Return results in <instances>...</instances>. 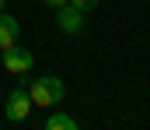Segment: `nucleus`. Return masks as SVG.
I'll use <instances>...</instances> for the list:
<instances>
[{"label": "nucleus", "instance_id": "obj_1", "mask_svg": "<svg viewBox=\"0 0 150 130\" xmlns=\"http://www.w3.org/2000/svg\"><path fill=\"white\" fill-rule=\"evenodd\" d=\"M28 95H32V106H45V109H52V106H59V102H63L67 88H63L59 78L45 74V78H35V81H32Z\"/></svg>", "mask_w": 150, "mask_h": 130}, {"label": "nucleus", "instance_id": "obj_2", "mask_svg": "<svg viewBox=\"0 0 150 130\" xmlns=\"http://www.w3.org/2000/svg\"><path fill=\"white\" fill-rule=\"evenodd\" d=\"M28 113H32V95H28V88H14V91L7 95V102H4V116H7L11 123H25Z\"/></svg>", "mask_w": 150, "mask_h": 130}, {"label": "nucleus", "instance_id": "obj_3", "mask_svg": "<svg viewBox=\"0 0 150 130\" xmlns=\"http://www.w3.org/2000/svg\"><path fill=\"white\" fill-rule=\"evenodd\" d=\"M0 67L11 70V74H28V70L35 67V56H32V49H25V46H11V49H4V56H0Z\"/></svg>", "mask_w": 150, "mask_h": 130}, {"label": "nucleus", "instance_id": "obj_4", "mask_svg": "<svg viewBox=\"0 0 150 130\" xmlns=\"http://www.w3.org/2000/svg\"><path fill=\"white\" fill-rule=\"evenodd\" d=\"M84 25H87V14L84 11H77V7H59L56 11V28L63 32V35H80L84 32Z\"/></svg>", "mask_w": 150, "mask_h": 130}, {"label": "nucleus", "instance_id": "obj_5", "mask_svg": "<svg viewBox=\"0 0 150 130\" xmlns=\"http://www.w3.org/2000/svg\"><path fill=\"white\" fill-rule=\"evenodd\" d=\"M18 39H21V25H18V18H14L11 11H0V53L11 49V46H18Z\"/></svg>", "mask_w": 150, "mask_h": 130}, {"label": "nucleus", "instance_id": "obj_6", "mask_svg": "<svg viewBox=\"0 0 150 130\" xmlns=\"http://www.w3.org/2000/svg\"><path fill=\"white\" fill-rule=\"evenodd\" d=\"M42 130H80V123H77L74 116H67V113H56V116L45 120V127H42Z\"/></svg>", "mask_w": 150, "mask_h": 130}, {"label": "nucleus", "instance_id": "obj_7", "mask_svg": "<svg viewBox=\"0 0 150 130\" xmlns=\"http://www.w3.org/2000/svg\"><path fill=\"white\" fill-rule=\"evenodd\" d=\"M70 7H77V11H84V14H87V11H94V7H98V0H70Z\"/></svg>", "mask_w": 150, "mask_h": 130}, {"label": "nucleus", "instance_id": "obj_8", "mask_svg": "<svg viewBox=\"0 0 150 130\" xmlns=\"http://www.w3.org/2000/svg\"><path fill=\"white\" fill-rule=\"evenodd\" d=\"M42 4H45V7H52V11H59V7H67L70 0H42Z\"/></svg>", "mask_w": 150, "mask_h": 130}, {"label": "nucleus", "instance_id": "obj_9", "mask_svg": "<svg viewBox=\"0 0 150 130\" xmlns=\"http://www.w3.org/2000/svg\"><path fill=\"white\" fill-rule=\"evenodd\" d=\"M4 4H7V0H0V11H4Z\"/></svg>", "mask_w": 150, "mask_h": 130}, {"label": "nucleus", "instance_id": "obj_10", "mask_svg": "<svg viewBox=\"0 0 150 130\" xmlns=\"http://www.w3.org/2000/svg\"><path fill=\"white\" fill-rule=\"evenodd\" d=\"M0 56H4V53H0Z\"/></svg>", "mask_w": 150, "mask_h": 130}]
</instances>
